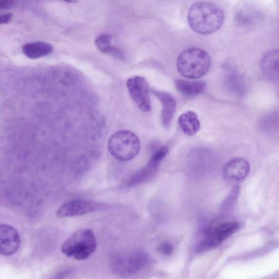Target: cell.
Wrapping results in <instances>:
<instances>
[{
  "instance_id": "9",
  "label": "cell",
  "mask_w": 279,
  "mask_h": 279,
  "mask_svg": "<svg viewBox=\"0 0 279 279\" xmlns=\"http://www.w3.org/2000/svg\"><path fill=\"white\" fill-rule=\"evenodd\" d=\"M250 168V164L245 159H233L223 168V179L228 184L237 186L248 176Z\"/></svg>"
},
{
  "instance_id": "21",
  "label": "cell",
  "mask_w": 279,
  "mask_h": 279,
  "mask_svg": "<svg viewBox=\"0 0 279 279\" xmlns=\"http://www.w3.org/2000/svg\"><path fill=\"white\" fill-rule=\"evenodd\" d=\"M158 250L160 253L165 255H169L173 252V246L168 243H164L159 246Z\"/></svg>"
},
{
  "instance_id": "13",
  "label": "cell",
  "mask_w": 279,
  "mask_h": 279,
  "mask_svg": "<svg viewBox=\"0 0 279 279\" xmlns=\"http://www.w3.org/2000/svg\"><path fill=\"white\" fill-rule=\"evenodd\" d=\"M240 227V224L235 222L223 223L219 224L209 232L207 239L214 248L220 244L235 233Z\"/></svg>"
},
{
  "instance_id": "1",
  "label": "cell",
  "mask_w": 279,
  "mask_h": 279,
  "mask_svg": "<svg viewBox=\"0 0 279 279\" xmlns=\"http://www.w3.org/2000/svg\"><path fill=\"white\" fill-rule=\"evenodd\" d=\"M224 14L216 4L205 2L196 3L191 6L187 15L190 28L201 35L212 34L222 27Z\"/></svg>"
},
{
  "instance_id": "4",
  "label": "cell",
  "mask_w": 279,
  "mask_h": 279,
  "mask_svg": "<svg viewBox=\"0 0 279 279\" xmlns=\"http://www.w3.org/2000/svg\"><path fill=\"white\" fill-rule=\"evenodd\" d=\"M140 141L134 132L120 130L113 133L108 141L110 153L117 161L127 162L133 159L140 152Z\"/></svg>"
},
{
  "instance_id": "17",
  "label": "cell",
  "mask_w": 279,
  "mask_h": 279,
  "mask_svg": "<svg viewBox=\"0 0 279 279\" xmlns=\"http://www.w3.org/2000/svg\"><path fill=\"white\" fill-rule=\"evenodd\" d=\"M112 36L110 35L104 34L98 37L95 39V46L100 52L104 54L110 55L119 59H124V54L120 49L113 47L112 45Z\"/></svg>"
},
{
  "instance_id": "8",
  "label": "cell",
  "mask_w": 279,
  "mask_h": 279,
  "mask_svg": "<svg viewBox=\"0 0 279 279\" xmlns=\"http://www.w3.org/2000/svg\"><path fill=\"white\" fill-rule=\"evenodd\" d=\"M103 207V205L90 201L73 200L64 204L56 211L59 218L83 216Z\"/></svg>"
},
{
  "instance_id": "16",
  "label": "cell",
  "mask_w": 279,
  "mask_h": 279,
  "mask_svg": "<svg viewBox=\"0 0 279 279\" xmlns=\"http://www.w3.org/2000/svg\"><path fill=\"white\" fill-rule=\"evenodd\" d=\"M176 89L183 95L195 97L202 93L205 89V83L203 81H187L176 79L175 81Z\"/></svg>"
},
{
  "instance_id": "6",
  "label": "cell",
  "mask_w": 279,
  "mask_h": 279,
  "mask_svg": "<svg viewBox=\"0 0 279 279\" xmlns=\"http://www.w3.org/2000/svg\"><path fill=\"white\" fill-rule=\"evenodd\" d=\"M128 91L134 102L142 111H151L149 87L147 80L140 76L130 77L126 82Z\"/></svg>"
},
{
  "instance_id": "23",
  "label": "cell",
  "mask_w": 279,
  "mask_h": 279,
  "mask_svg": "<svg viewBox=\"0 0 279 279\" xmlns=\"http://www.w3.org/2000/svg\"><path fill=\"white\" fill-rule=\"evenodd\" d=\"M13 15L11 13H6L0 16V24L1 25L7 24L12 19Z\"/></svg>"
},
{
  "instance_id": "14",
  "label": "cell",
  "mask_w": 279,
  "mask_h": 279,
  "mask_svg": "<svg viewBox=\"0 0 279 279\" xmlns=\"http://www.w3.org/2000/svg\"><path fill=\"white\" fill-rule=\"evenodd\" d=\"M51 44L45 42H34L25 44L22 48L25 56L31 59H37L49 56L53 52Z\"/></svg>"
},
{
  "instance_id": "5",
  "label": "cell",
  "mask_w": 279,
  "mask_h": 279,
  "mask_svg": "<svg viewBox=\"0 0 279 279\" xmlns=\"http://www.w3.org/2000/svg\"><path fill=\"white\" fill-rule=\"evenodd\" d=\"M145 260V254L138 251L118 255L112 260V268L117 275L128 276L138 272L143 267Z\"/></svg>"
},
{
  "instance_id": "12",
  "label": "cell",
  "mask_w": 279,
  "mask_h": 279,
  "mask_svg": "<svg viewBox=\"0 0 279 279\" xmlns=\"http://www.w3.org/2000/svg\"><path fill=\"white\" fill-rule=\"evenodd\" d=\"M152 93L162 103V121L164 127L168 128L171 125L175 115L177 106L176 100L173 95L167 93L156 90H152Z\"/></svg>"
},
{
  "instance_id": "11",
  "label": "cell",
  "mask_w": 279,
  "mask_h": 279,
  "mask_svg": "<svg viewBox=\"0 0 279 279\" xmlns=\"http://www.w3.org/2000/svg\"><path fill=\"white\" fill-rule=\"evenodd\" d=\"M260 69L265 79L270 81L279 79V50H270L264 55L260 61Z\"/></svg>"
},
{
  "instance_id": "20",
  "label": "cell",
  "mask_w": 279,
  "mask_h": 279,
  "mask_svg": "<svg viewBox=\"0 0 279 279\" xmlns=\"http://www.w3.org/2000/svg\"><path fill=\"white\" fill-rule=\"evenodd\" d=\"M241 192V187L239 186H235L233 187L228 194L227 198L223 204L222 209H228L232 206L233 205L235 204V201L237 200L240 195Z\"/></svg>"
},
{
  "instance_id": "2",
  "label": "cell",
  "mask_w": 279,
  "mask_h": 279,
  "mask_svg": "<svg viewBox=\"0 0 279 279\" xmlns=\"http://www.w3.org/2000/svg\"><path fill=\"white\" fill-rule=\"evenodd\" d=\"M210 66V58L204 50L198 48L187 49L178 57L177 68L186 78L198 79L206 74Z\"/></svg>"
},
{
  "instance_id": "7",
  "label": "cell",
  "mask_w": 279,
  "mask_h": 279,
  "mask_svg": "<svg viewBox=\"0 0 279 279\" xmlns=\"http://www.w3.org/2000/svg\"><path fill=\"white\" fill-rule=\"evenodd\" d=\"M168 151V149L166 146H163L158 149L150 158L146 166L128 180L127 186H134L150 180L157 172L160 163L166 157Z\"/></svg>"
},
{
  "instance_id": "3",
  "label": "cell",
  "mask_w": 279,
  "mask_h": 279,
  "mask_svg": "<svg viewBox=\"0 0 279 279\" xmlns=\"http://www.w3.org/2000/svg\"><path fill=\"white\" fill-rule=\"evenodd\" d=\"M97 248V240L93 231L81 229L73 233L64 242L61 250L68 257L77 260H88Z\"/></svg>"
},
{
  "instance_id": "22",
  "label": "cell",
  "mask_w": 279,
  "mask_h": 279,
  "mask_svg": "<svg viewBox=\"0 0 279 279\" xmlns=\"http://www.w3.org/2000/svg\"><path fill=\"white\" fill-rule=\"evenodd\" d=\"M16 5V2L15 1H0V9L1 10H7Z\"/></svg>"
},
{
  "instance_id": "10",
  "label": "cell",
  "mask_w": 279,
  "mask_h": 279,
  "mask_svg": "<svg viewBox=\"0 0 279 279\" xmlns=\"http://www.w3.org/2000/svg\"><path fill=\"white\" fill-rule=\"evenodd\" d=\"M0 251L2 255L10 256L19 249L20 239L19 233L11 225H1L0 227Z\"/></svg>"
},
{
  "instance_id": "15",
  "label": "cell",
  "mask_w": 279,
  "mask_h": 279,
  "mask_svg": "<svg viewBox=\"0 0 279 279\" xmlns=\"http://www.w3.org/2000/svg\"><path fill=\"white\" fill-rule=\"evenodd\" d=\"M178 124L183 132L189 136L197 133L201 127L197 114L191 111L182 114L178 117Z\"/></svg>"
},
{
  "instance_id": "19",
  "label": "cell",
  "mask_w": 279,
  "mask_h": 279,
  "mask_svg": "<svg viewBox=\"0 0 279 279\" xmlns=\"http://www.w3.org/2000/svg\"><path fill=\"white\" fill-rule=\"evenodd\" d=\"M228 84L233 92L243 94L245 90V84L243 76L240 73L233 72L228 76Z\"/></svg>"
},
{
  "instance_id": "18",
  "label": "cell",
  "mask_w": 279,
  "mask_h": 279,
  "mask_svg": "<svg viewBox=\"0 0 279 279\" xmlns=\"http://www.w3.org/2000/svg\"><path fill=\"white\" fill-rule=\"evenodd\" d=\"M259 16L258 11L253 7L244 6L241 8L236 15L238 22L242 25L253 24L258 19Z\"/></svg>"
},
{
  "instance_id": "24",
  "label": "cell",
  "mask_w": 279,
  "mask_h": 279,
  "mask_svg": "<svg viewBox=\"0 0 279 279\" xmlns=\"http://www.w3.org/2000/svg\"><path fill=\"white\" fill-rule=\"evenodd\" d=\"M65 2H68V3H75V2H76V1H65Z\"/></svg>"
}]
</instances>
